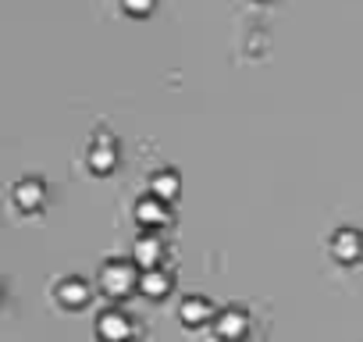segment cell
<instances>
[{
	"label": "cell",
	"mask_w": 363,
	"mask_h": 342,
	"mask_svg": "<svg viewBox=\"0 0 363 342\" xmlns=\"http://www.w3.org/2000/svg\"><path fill=\"white\" fill-rule=\"evenodd\" d=\"M11 197H15V204H18L22 211H36V207H43V200H47V182H43L40 175H22V179H15Z\"/></svg>",
	"instance_id": "5"
},
{
	"label": "cell",
	"mask_w": 363,
	"mask_h": 342,
	"mask_svg": "<svg viewBox=\"0 0 363 342\" xmlns=\"http://www.w3.org/2000/svg\"><path fill=\"white\" fill-rule=\"evenodd\" d=\"M86 160H89L93 171H111L114 167V160H118V139H114V132L107 125L93 128V136L86 143Z\"/></svg>",
	"instance_id": "2"
},
{
	"label": "cell",
	"mask_w": 363,
	"mask_h": 342,
	"mask_svg": "<svg viewBox=\"0 0 363 342\" xmlns=\"http://www.w3.org/2000/svg\"><path fill=\"white\" fill-rule=\"evenodd\" d=\"M178 310H182V317H186L189 324H193V321H203V317H211V314H214L211 299H207V296H200V292H189L186 299H182V307H178Z\"/></svg>",
	"instance_id": "12"
},
{
	"label": "cell",
	"mask_w": 363,
	"mask_h": 342,
	"mask_svg": "<svg viewBox=\"0 0 363 342\" xmlns=\"http://www.w3.org/2000/svg\"><path fill=\"white\" fill-rule=\"evenodd\" d=\"M96 331H100L104 338L118 342V338H125V335L132 331V317H128L121 307H104L100 317H96Z\"/></svg>",
	"instance_id": "7"
},
{
	"label": "cell",
	"mask_w": 363,
	"mask_h": 342,
	"mask_svg": "<svg viewBox=\"0 0 363 342\" xmlns=\"http://www.w3.org/2000/svg\"><path fill=\"white\" fill-rule=\"evenodd\" d=\"M328 250L338 260H356V257H363V232L352 228V225H338L328 239Z\"/></svg>",
	"instance_id": "4"
},
{
	"label": "cell",
	"mask_w": 363,
	"mask_h": 342,
	"mask_svg": "<svg viewBox=\"0 0 363 342\" xmlns=\"http://www.w3.org/2000/svg\"><path fill=\"white\" fill-rule=\"evenodd\" d=\"M146 193H153V197H160V200H174L178 193H182V175H178V167H157L153 175H150V189Z\"/></svg>",
	"instance_id": "9"
},
{
	"label": "cell",
	"mask_w": 363,
	"mask_h": 342,
	"mask_svg": "<svg viewBox=\"0 0 363 342\" xmlns=\"http://www.w3.org/2000/svg\"><path fill=\"white\" fill-rule=\"evenodd\" d=\"M153 4H157V0H121V8L128 15H146V11H153Z\"/></svg>",
	"instance_id": "13"
},
{
	"label": "cell",
	"mask_w": 363,
	"mask_h": 342,
	"mask_svg": "<svg viewBox=\"0 0 363 342\" xmlns=\"http://www.w3.org/2000/svg\"><path fill=\"white\" fill-rule=\"evenodd\" d=\"M135 221L143 228H160V225L171 221V204L160 200V197H153V193H143L135 200Z\"/></svg>",
	"instance_id": "3"
},
{
	"label": "cell",
	"mask_w": 363,
	"mask_h": 342,
	"mask_svg": "<svg viewBox=\"0 0 363 342\" xmlns=\"http://www.w3.org/2000/svg\"><path fill=\"white\" fill-rule=\"evenodd\" d=\"M132 257L143 267L160 264V257H164V236H160V228H143L135 236V243H132Z\"/></svg>",
	"instance_id": "6"
},
{
	"label": "cell",
	"mask_w": 363,
	"mask_h": 342,
	"mask_svg": "<svg viewBox=\"0 0 363 342\" xmlns=\"http://www.w3.org/2000/svg\"><path fill=\"white\" fill-rule=\"evenodd\" d=\"M139 275H143V267L135 264V257L114 253V257H107L100 264V285L107 292H128V289H135L139 285Z\"/></svg>",
	"instance_id": "1"
},
{
	"label": "cell",
	"mask_w": 363,
	"mask_h": 342,
	"mask_svg": "<svg viewBox=\"0 0 363 342\" xmlns=\"http://www.w3.org/2000/svg\"><path fill=\"white\" fill-rule=\"evenodd\" d=\"M0 296H4V285H0Z\"/></svg>",
	"instance_id": "14"
},
{
	"label": "cell",
	"mask_w": 363,
	"mask_h": 342,
	"mask_svg": "<svg viewBox=\"0 0 363 342\" xmlns=\"http://www.w3.org/2000/svg\"><path fill=\"white\" fill-rule=\"evenodd\" d=\"M246 321H250L246 307H242V303H232V307H225V310L218 314V331H221V335H239V331L246 328Z\"/></svg>",
	"instance_id": "11"
},
{
	"label": "cell",
	"mask_w": 363,
	"mask_h": 342,
	"mask_svg": "<svg viewBox=\"0 0 363 342\" xmlns=\"http://www.w3.org/2000/svg\"><path fill=\"white\" fill-rule=\"evenodd\" d=\"M171 282H174V271H171L164 260H160V264L143 267V275H139V289H143V292H150V296L167 292V289H171Z\"/></svg>",
	"instance_id": "10"
},
{
	"label": "cell",
	"mask_w": 363,
	"mask_h": 342,
	"mask_svg": "<svg viewBox=\"0 0 363 342\" xmlns=\"http://www.w3.org/2000/svg\"><path fill=\"white\" fill-rule=\"evenodd\" d=\"M54 292H57L61 303H72L75 307V303H86L93 289H89V278L86 275H61L54 282Z\"/></svg>",
	"instance_id": "8"
}]
</instances>
